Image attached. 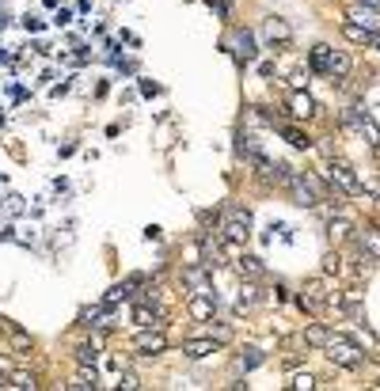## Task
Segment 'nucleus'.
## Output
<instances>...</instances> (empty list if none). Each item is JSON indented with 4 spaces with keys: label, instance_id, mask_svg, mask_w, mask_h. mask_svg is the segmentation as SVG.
Here are the masks:
<instances>
[{
    "label": "nucleus",
    "instance_id": "28",
    "mask_svg": "<svg viewBox=\"0 0 380 391\" xmlns=\"http://www.w3.org/2000/svg\"><path fill=\"white\" fill-rule=\"evenodd\" d=\"M23 27H27V31H42V20H31V15H27Z\"/></svg>",
    "mask_w": 380,
    "mask_h": 391
},
{
    "label": "nucleus",
    "instance_id": "4",
    "mask_svg": "<svg viewBox=\"0 0 380 391\" xmlns=\"http://www.w3.org/2000/svg\"><path fill=\"white\" fill-rule=\"evenodd\" d=\"M133 350H137V353H148V357H156V353L168 350V338L160 334V327H145V331L133 338Z\"/></svg>",
    "mask_w": 380,
    "mask_h": 391
},
{
    "label": "nucleus",
    "instance_id": "8",
    "mask_svg": "<svg viewBox=\"0 0 380 391\" xmlns=\"http://www.w3.org/2000/svg\"><path fill=\"white\" fill-rule=\"evenodd\" d=\"M213 312H217V296H213L209 289H202V293L190 296V315L194 319H209Z\"/></svg>",
    "mask_w": 380,
    "mask_h": 391
},
{
    "label": "nucleus",
    "instance_id": "26",
    "mask_svg": "<svg viewBox=\"0 0 380 391\" xmlns=\"http://www.w3.org/2000/svg\"><path fill=\"white\" fill-rule=\"evenodd\" d=\"M339 263H342L339 255H327L323 258V274H339Z\"/></svg>",
    "mask_w": 380,
    "mask_h": 391
},
{
    "label": "nucleus",
    "instance_id": "25",
    "mask_svg": "<svg viewBox=\"0 0 380 391\" xmlns=\"http://www.w3.org/2000/svg\"><path fill=\"white\" fill-rule=\"evenodd\" d=\"M209 338L221 346V342H228V338H232V331H228V327H209Z\"/></svg>",
    "mask_w": 380,
    "mask_h": 391
},
{
    "label": "nucleus",
    "instance_id": "3",
    "mask_svg": "<svg viewBox=\"0 0 380 391\" xmlns=\"http://www.w3.org/2000/svg\"><path fill=\"white\" fill-rule=\"evenodd\" d=\"M327 183L339 186L342 194H350V198H361V179H358V171H354L350 164L331 160V164H327Z\"/></svg>",
    "mask_w": 380,
    "mask_h": 391
},
{
    "label": "nucleus",
    "instance_id": "21",
    "mask_svg": "<svg viewBox=\"0 0 380 391\" xmlns=\"http://www.w3.org/2000/svg\"><path fill=\"white\" fill-rule=\"evenodd\" d=\"M255 365H263V353H258V350H244V357L236 361V369H240V372H251Z\"/></svg>",
    "mask_w": 380,
    "mask_h": 391
},
{
    "label": "nucleus",
    "instance_id": "16",
    "mask_svg": "<svg viewBox=\"0 0 380 391\" xmlns=\"http://www.w3.org/2000/svg\"><path fill=\"white\" fill-rule=\"evenodd\" d=\"M69 387H77V391H88V387H99V372L91 369V365H80V372L72 376V384Z\"/></svg>",
    "mask_w": 380,
    "mask_h": 391
},
{
    "label": "nucleus",
    "instance_id": "2",
    "mask_svg": "<svg viewBox=\"0 0 380 391\" xmlns=\"http://www.w3.org/2000/svg\"><path fill=\"white\" fill-rule=\"evenodd\" d=\"M221 232H225V239H232V244H244V239L251 236V213H247L244 206H228Z\"/></svg>",
    "mask_w": 380,
    "mask_h": 391
},
{
    "label": "nucleus",
    "instance_id": "12",
    "mask_svg": "<svg viewBox=\"0 0 380 391\" xmlns=\"http://www.w3.org/2000/svg\"><path fill=\"white\" fill-rule=\"evenodd\" d=\"M236 274L247 277V281H255V277H263V263H258L255 255H240L236 258Z\"/></svg>",
    "mask_w": 380,
    "mask_h": 391
},
{
    "label": "nucleus",
    "instance_id": "19",
    "mask_svg": "<svg viewBox=\"0 0 380 391\" xmlns=\"http://www.w3.org/2000/svg\"><path fill=\"white\" fill-rule=\"evenodd\" d=\"M327 327H323V323H308V327H304V342H308V346H323V342H327Z\"/></svg>",
    "mask_w": 380,
    "mask_h": 391
},
{
    "label": "nucleus",
    "instance_id": "1",
    "mask_svg": "<svg viewBox=\"0 0 380 391\" xmlns=\"http://www.w3.org/2000/svg\"><path fill=\"white\" fill-rule=\"evenodd\" d=\"M323 350H327L331 365H339V369H361L365 365V353H361L350 338H342V334H327Z\"/></svg>",
    "mask_w": 380,
    "mask_h": 391
},
{
    "label": "nucleus",
    "instance_id": "9",
    "mask_svg": "<svg viewBox=\"0 0 380 391\" xmlns=\"http://www.w3.org/2000/svg\"><path fill=\"white\" fill-rule=\"evenodd\" d=\"M160 319H164V312L152 308V300H137V308H133L137 327H160Z\"/></svg>",
    "mask_w": 380,
    "mask_h": 391
},
{
    "label": "nucleus",
    "instance_id": "17",
    "mask_svg": "<svg viewBox=\"0 0 380 391\" xmlns=\"http://www.w3.org/2000/svg\"><path fill=\"white\" fill-rule=\"evenodd\" d=\"M236 46H240L236 53H240L244 61H255V53H258V50H255V34L247 31V27H244V31H236Z\"/></svg>",
    "mask_w": 380,
    "mask_h": 391
},
{
    "label": "nucleus",
    "instance_id": "30",
    "mask_svg": "<svg viewBox=\"0 0 380 391\" xmlns=\"http://www.w3.org/2000/svg\"><path fill=\"white\" fill-rule=\"evenodd\" d=\"M373 50H380V31L373 34Z\"/></svg>",
    "mask_w": 380,
    "mask_h": 391
},
{
    "label": "nucleus",
    "instance_id": "18",
    "mask_svg": "<svg viewBox=\"0 0 380 391\" xmlns=\"http://www.w3.org/2000/svg\"><path fill=\"white\" fill-rule=\"evenodd\" d=\"M350 232H354V228H350V220H346V217H339V220H331V225H327V236L335 239V244H346Z\"/></svg>",
    "mask_w": 380,
    "mask_h": 391
},
{
    "label": "nucleus",
    "instance_id": "6",
    "mask_svg": "<svg viewBox=\"0 0 380 391\" xmlns=\"http://www.w3.org/2000/svg\"><path fill=\"white\" fill-rule=\"evenodd\" d=\"M346 20L358 23V27H365V31H380V8H369V4H361V0H354Z\"/></svg>",
    "mask_w": 380,
    "mask_h": 391
},
{
    "label": "nucleus",
    "instance_id": "10",
    "mask_svg": "<svg viewBox=\"0 0 380 391\" xmlns=\"http://www.w3.org/2000/svg\"><path fill=\"white\" fill-rule=\"evenodd\" d=\"M289 114H293V118H312V114H316V103H312V95H304V91H293V95H289Z\"/></svg>",
    "mask_w": 380,
    "mask_h": 391
},
{
    "label": "nucleus",
    "instance_id": "27",
    "mask_svg": "<svg viewBox=\"0 0 380 391\" xmlns=\"http://www.w3.org/2000/svg\"><path fill=\"white\" fill-rule=\"evenodd\" d=\"M118 387H126V391H133V387H141V380L133 376V372H126L122 380H118Z\"/></svg>",
    "mask_w": 380,
    "mask_h": 391
},
{
    "label": "nucleus",
    "instance_id": "13",
    "mask_svg": "<svg viewBox=\"0 0 380 391\" xmlns=\"http://www.w3.org/2000/svg\"><path fill=\"white\" fill-rule=\"evenodd\" d=\"M277 129H282V137L289 141L293 148H312V137L304 133V129H296V126H285V122H274Z\"/></svg>",
    "mask_w": 380,
    "mask_h": 391
},
{
    "label": "nucleus",
    "instance_id": "5",
    "mask_svg": "<svg viewBox=\"0 0 380 391\" xmlns=\"http://www.w3.org/2000/svg\"><path fill=\"white\" fill-rule=\"evenodd\" d=\"M320 304H327V285H323V277H312V281H304L301 308H308L312 315H316V312H320Z\"/></svg>",
    "mask_w": 380,
    "mask_h": 391
},
{
    "label": "nucleus",
    "instance_id": "22",
    "mask_svg": "<svg viewBox=\"0 0 380 391\" xmlns=\"http://www.w3.org/2000/svg\"><path fill=\"white\" fill-rule=\"evenodd\" d=\"M8 387H15V391H31V387H34V376H31V372H12V376H8Z\"/></svg>",
    "mask_w": 380,
    "mask_h": 391
},
{
    "label": "nucleus",
    "instance_id": "29",
    "mask_svg": "<svg viewBox=\"0 0 380 391\" xmlns=\"http://www.w3.org/2000/svg\"><path fill=\"white\" fill-rule=\"evenodd\" d=\"M8 209L20 213V209H23V198H15V194H12V198H8Z\"/></svg>",
    "mask_w": 380,
    "mask_h": 391
},
{
    "label": "nucleus",
    "instance_id": "15",
    "mask_svg": "<svg viewBox=\"0 0 380 391\" xmlns=\"http://www.w3.org/2000/svg\"><path fill=\"white\" fill-rule=\"evenodd\" d=\"M342 34H346L354 46H373V34H376V31H365V27H358V23L346 20V23H342Z\"/></svg>",
    "mask_w": 380,
    "mask_h": 391
},
{
    "label": "nucleus",
    "instance_id": "14",
    "mask_svg": "<svg viewBox=\"0 0 380 391\" xmlns=\"http://www.w3.org/2000/svg\"><path fill=\"white\" fill-rule=\"evenodd\" d=\"M358 247L365 251L369 258H380V228H365L358 236Z\"/></svg>",
    "mask_w": 380,
    "mask_h": 391
},
{
    "label": "nucleus",
    "instance_id": "7",
    "mask_svg": "<svg viewBox=\"0 0 380 391\" xmlns=\"http://www.w3.org/2000/svg\"><path fill=\"white\" fill-rule=\"evenodd\" d=\"M263 34H266V42H270V46H289V42H293V27L285 23V20H277V15H270V20H266Z\"/></svg>",
    "mask_w": 380,
    "mask_h": 391
},
{
    "label": "nucleus",
    "instance_id": "11",
    "mask_svg": "<svg viewBox=\"0 0 380 391\" xmlns=\"http://www.w3.org/2000/svg\"><path fill=\"white\" fill-rule=\"evenodd\" d=\"M183 353H187V357H206V353H217V342L209 338H187L183 342Z\"/></svg>",
    "mask_w": 380,
    "mask_h": 391
},
{
    "label": "nucleus",
    "instance_id": "31",
    "mask_svg": "<svg viewBox=\"0 0 380 391\" xmlns=\"http://www.w3.org/2000/svg\"><path fill=\"white\" fill-rule=\"evenodd\" d=\"M361 4H369V8H380V0H361Z\"/></svg>",
    "mask_w": 380,
    "mask_h": 391
},
{
    "label": "nucleus",
    "instance_id": "24",
    "mask_svg": "<svg viewBox=\"0 0 380 391\" xmlns=\"http://www.w3.org/2000/svg\"><path fill=\"white\" fill-rule=\"evenodd\" d=\"M96 353H99L96 346H80L77 350V361H80V365H91V361H96Z\"/></svg>",
    "mask_w": 380,
    "mask_h": 391
},
{
    "label": "nucleus",
    "instance_id": "20",
    "mask_svg": "<svg viewBox=\"0 0 380 391\" xmlns=\"http://www.w3.org/2000/svg\"><path fill=\"white\" fill-rule=\"evenodd\" d=\"M255 300H258V296H255V285L247 281L244 289H240V296H236V308H240V312H247V308H255Z\"/></svg>",
    "mask_w": 380,
    "mask_h": 391
},
{
    "label": "nucleus",
    "instance_id": "23",
    "mask_svg": "<svg viewBox=\"0 0 380 391\" xmlns=\"http://www.w3.org/2000/svg\"><path fill=\"white\" fill-rule=\"evenodd\" d=\"M289 387H296V391H312V387H316V376H312V372H296V376L289 380Z\"/></svg>",
    "mask_w": 380,
    "mask_h": 391
}]
</instances>
